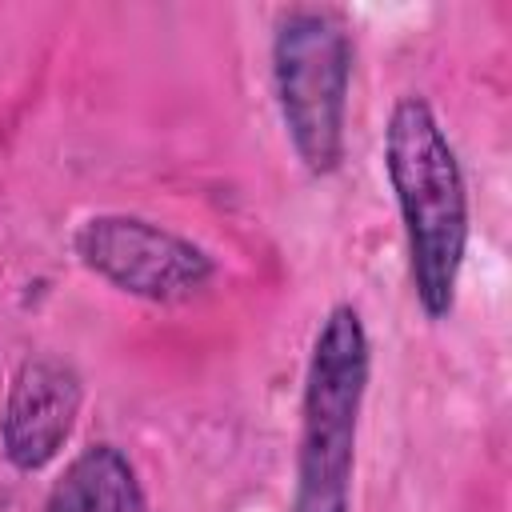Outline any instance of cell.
Returning a JSON list of instances; mask_svg holds the SVG:
<instances>
[{"label": "cell", "mask_w": 512, "mask_h": 512, "mask_svg": "<svg viewBox=\"0 0 512 512\" xmlns=\"http://www.w3.org/2000/svg\"><path fill=\"white\" fill-rule=\"evenodd\" d=\"M368 360L360 312L352 304H336L324 316L304 368L296 492L288 512H348Z\"/></svg>", "instance_id": "cell-2"}, {"label": "cell", "mask_w": 512, "mask_h": 512, "mask_svg": "<svg viewBox=\"0 0 512 512\" xmlns=\"http://www.w3.org/2000/svg\"><path fill=\"white\" fill-rule=\"evenodd\" d=\"M44 512H148L136 468L116 444H92L68 460Z\"/></svg>", "instance_id": "cell-6"}, {"label": "cell", "mask_w": 512, "mask_h": 512, "mask_svg": "<svg viewBox=\"0 0 512 512\" xmlns=\"http://www.w3.org/2000/svg\"><path fill=\"white\" fill-rule=\"evenodd\" d=\"M76 252L96 276H104L120 292L160 300V304L188 300L216 272L204 248L140 216L84 220L76 232Z\"/></svg>", "instance_id": "cell-4"}, {"label": "cell", "mask_w": 512, "mask_h": 512, "mask_svg": "<svg viewBox=\"0 0 512 512\" xmlns=\"http://www.w3.org/2000/svg\"><path fill=\"white\" fill-rule=\"evenodd\" d=\"M384 168L404 224L412 292L424 316L440 320L452 312L468 248V188L428 100H396L384 128Z\"/></svg>", "instance_id": "cell-1"}, {"label": "cell", "mask_w": 512, "mask_h": 512, "mask_svg": "<svg viewBox=\"0 0 512 512\" xmlns=\"http://www.w3.org/2000/svg\"><path fill=\"white\" fill-rule=\"evenodd\" d=\"M84 388L80 376L56 360V356H28L8 388L4 400V420H0V440L4 456L20 472L44 468L60 444L68 440L76 412H80Z\"/></svg>", "instance_id": "cell-5"}, {"label": "cell", "mask_w": 512, "mask_h": 512, "mask_svg": "<svg viewBox=\"0 0 512 512\" xmlns=\"http://www.w3.org/2000/svg\"><path fill=\"white\" fill-rule=\"evenodd\" d=\"M272 80L284 132L308 172L324 176L344 156L352 36L328 8H292L272 36Z\"/></svg>", "instance_id": "cell-3"}]
</instances>
